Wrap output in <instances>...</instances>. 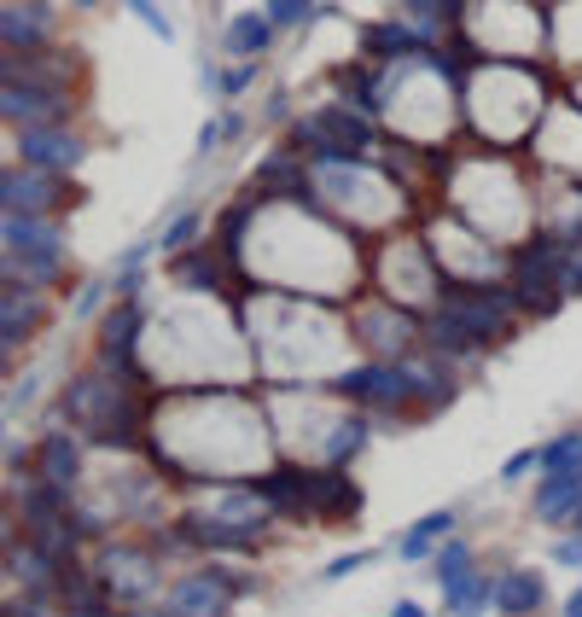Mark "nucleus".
I'll use <instances>...</instances> for the list:
<instances>
[{
    "mask_svg": "<svg viewBox=\"0 0 582 617\" xmlns=\"http://www.w3.org/2000/svg\"><path fill=\"white\" fill-rule=\"evenodd\" d=\"M530 467H542V449H524V455H512L507 467H501V477H507V484H512V477H524Z\"/></svg>",
    "mask_w": 582,
    "mask_h": 617,
    "instance_id": "obj_28",
    "label": "nucleus"
},
{
    "mask_svg": "<svg viewBox=\"0 0 582 617\" xmlns=\"http://www.w3.org/2000/svg\"><path fill=\"white\" fill-rule=\"evenodd\" d=\"M216 123H221V141H228V146H233V141H245V117H239V111H221Z\"/></svg>",
    "mask_w": 582,
    "mask_h": 617,
    "instance_id": "obj_30",
    "label": "nucleus"
},
{
    "mask_svg": "<svg viewBox=\"0 0 582 617\" xmlns=\"http://www.w3.org/2000/svg\"><path fill=\"white\" fill-rule=\"evenodd\" d=\"M582 512V472H547V484L536 489V519L559 524Z\"/></svg>",
    "mask_w": 582,
    "mask_h": 617,
    "instance_id": "obj_17",
    "label": "nucleus"
},
{
    "mask_svg": "<svg viewBox=\"0 0 582 617\" xmlns=\"http://www.w3.org/2000/svg\"><path fill=\"white\" fill-rule=\"evenodd\" d=\"M175 606H181L186 617H228L233 582L221 577V571H193V577L175 582Z\"/></svg>",
    "mask_w": 582,
    "mask_h": 617,
    "instance_id": "obj_13",
    "label": "nucleus"
},
{
    "mask_svg": "<svg viewBox=\"0 0 582 617\" xmlns=\"http://www.w3.org/2000/svg\"><path fill=\"white\" fill-rule=\"evenodd\" d=\"M390 617H432V612H425V606H414V600H402V606L390 612Z\"/></svg>",
    "mask_w": 582,
    "mask_h": 617,
    "instance_id": "obj_33",
    "label": "nucleus"
},
{
    "mask_svg": "<svg viewBox=\"0 0 582 617\" xmlns=\"http://www.w3.org/2000/svg\"><path fill=\"white\" fill-rule=\"evenodd\" d=\"M362 507V489L350 484L344 472H310V512H327V519H350Z\"/></svg>",
    "mask_w": 582,
    "mask_h": 617,
    "instance_id": "obj_16",
    "label": "nucleus"
},
{
    "mask_svg": "<svg viewBox=\"0 0 582 617\" xmlns=\"http://www.w3.org/2000/svg\"><path fill=\"white\" fill-rule=\"evenodd\" d=\"M36 467H41L47 484H59L64 495H71V489L82 484V443H76L71 432H47V437L36 443Z\"/></svg>",
    "mask_w": 582,
    "mask_h": 617,
    "instance_id": "obj_14",
    "label": "nucleus"
},
{
    "mask_svg": "<svg viewBox=\"0 0 582 617\" xmlns=\"http://www.w3.org/2000/svg\"><path fill=\"white\" fill-rule=\"evenodd\" d=\"M76 94H53V88H24V82H7L0 88V117L12 129H36V123H71Z\"/></svg>",
    "mask_w": 582,
    "mask_h": 617,
    "instance_id": "obj_9",
    "label": "nucleus"
},
{
    "mask_svg": "<svg viewBox=\"0 0 582 617\" xmlns=\"http://www.w3.org/2000/svg\"><path fill=\"white\" fill-rule=\"evenodd\" d=\"M268 123H291V94L286 88L268 94Z\"/></svg>",
    "mask_w": 582,
    "mask_h": 617,
    "instance_id": "obj_29",
    "label": "nucleus"
},
{
    "mask_svg": "<svg viewBox=\"0 0 582 617\" xmlns=\"http://www.w3.org/2000/svg\"><path fill=\"white\" fill-rule=\"evenodd\" d=\"M59 36V19L47 0H7L0 7V47L7 53H41V47H53Z\"/></svg>",
    "mask_w": 582,
    "mask_h": 617,
    "instance_id": "obj_7",
    "label": "nucleus"
},
{
    "mask_svg": "<svg viewBox=\"0 0 582 617\" xmlns=\"http://www.w3.org/2000/svg\"><path fill=\"white\" fill-rule=\"evenodd\" d=\"M71 7H76V12H99L106 0H71Z\"/></svg>",
    "mask_w": 582,
    "mask_h": 617,
    "instance_id": "obj_35",
    "label": "nucleus"
},
{
    "mask_svg": "<svg viewBox=\"0 0 582 617\" xmlns=\"http://www.w3.org/2000/svg\"><path fill=\"white\" fill-rule=\"evenodd\" d=\"M274 36H280V29H274L268 12H233V19L221 24V53L228 59H263L274 47Z\"/></svg>",
    "mask_w": 582,
    "mask_h": 617,
    "instance_id": "obj_15",
    "label": "nucleus"
},
{
    "mask_svg": "<svg viewBox=\"0 0 582 617\" xmlns=\"http://www.w3.org/2000/svg\"><path fill=\"white\" fill-rule=\"evenodd\" d=\"M437 582H442V600H454V594L472 582V547H466V542H449V547L437 554Z\"/></svg>",
    "mask_w": 582,
    "mask_h": 617,
    "instance_id": "obj_20",
    "label": "nucleus"
},
{
    "mask_svg": "<svg viewBox=\"0 0 582 617\" xmlns=\"http://www.w3.org/2000/svg\"><path fill=\"white\" fill-rule=\"evenodd\" d=\"M256 76H263V71H256V59H233L228 71H216V94H221V99H228V106H233V99L245 94Z\"/></svg>",
    "mask_w": 582,
    "mask_h": 617,
    "instance_id": "obj_25",
    "label": "nucleus"
},
{
    "mask_svg": "<svg viewBox=\"0 0 582 617\" xmlns=\"http://www.w3.org/2000/svg\"><path fill=\"white\" fill-rule=\"evenodd\" d=\"M134 617H186V612L175 606V612H134Z\"/></svg>",
    "mask_w": 582,
    "mask_h": 617,
    "instance_id": "obj_36",
    "label": "nucleus"
},
{
    "mask_svg": "<svg viewBox=\"0 0 582 617\" xmlns=\"http://www.w3.org/2000/svg\"><path fill=\"white\" fill-rule=\"evenodd\" d=\"M111 291H117L111 280H94V286H82V298H76V308H71V315H76V320H88L94 308H106V298H111Z\"/></svg>",
    "mask_w": 582,
    "mask_h": 617,
    "instance_id": "obj_27",
    "label": "nucleus"
},
{
    "mask_svg": "<svg viewBox=\"0 0 582 617\" xmlns=\"http://www.w3.org/2000/svg\"><path fill=\"white\" fill-rule=\"evenodd\" d=\"M36 327H47V291H41V286L7 280V286H0V344H7V350H24Z\"/></svg>",
    "mask_w": 582,
    "mask_h": 617,
    "instance_id": "obj_10",
    "label": "nucleus"
},
{
    "mask_svg": "<svg viewBox=\"0 0 582 617\" xmlns=\"http://www.w3.org/2000/svg\"><path fill=\"white\" fill-rule=\"evenodd\" d=\"M221 268H233L228 263V251H204V245H186L169 256V280H175L186 298H216L221 291Z\"/></svg>",
    "mask_w": 582,
    "mask_h": 617,
    "instance_id": "obj_12",
    "label": "nucleus"
},
{
    "mask_svg": "<svg viewBox=\"0 0 582 617\" xmlns=\"http://www.w3.org/2000/svg\"><path fill=\"white\" fill-rule=\"evenodd\" d=\"M437 308L466 327V338L477 350H495L512 327H519V298L507 291V280L501 286H477V280L460 286V280H449V286H442V298H437Z\"/></svg>",
    "mask_w": 582,
    "mask_h": 617,
    "instance_id": "obj_3",
    "label": "nucleus"
},
{
    "mask_svg": "<svg viewBox=\"0 0 582 617\" xmlns=\"http://www.w3.org/2000/svg\"><path fill=\"white\" fill-rule=\"evenodd\" d=\"M577 530H582V512H577Z\"/></svg>",
    "mask_w": 582,
    "mask_h": 617,
    "instance_id": "obj_37",
    "label": "nucleus"
},
{
    "mask_svg": "<svg viewBox=\"0 0 582 617\" xmlns=\"http://www.w3.org/2000/svg\"><path fill=\"white\" fill-rule=\"evenodd\" d=\"M542 600H547L542 571H507V577H501V589H495V606H501L507 617H536V612H542Z\"/></svg>",
    "mask_w": 582,
    "mask_h": 617,
    "instance_id": "obj_18",
    "label": "nucleus"
},
{
    "mask_svg": "<svg viewBox=\"0 0 582 617\" xmlns=\"http://www.w3.org/2000/svg\"><path fill=\"white\" fill-rule=\"evenodd\" d=\"M542 472H582V432H565L542 449Z\"/></svg>",
    "mask_w": 582,
    "mask_h": 617,
    "instance_id": "obj_24",
    "label": "nucleus"
},
{
    "mask_svg": "<svg viewBox=\"0 0 582 617\" xmlns=\"http://www.w3.org/2000/svg\"><path fill=\"white\" fill-rule=\"evenodd\" d=\"M71 193H76L71 176H53V169L12 158L7 176H0V216H53V210H64Z\"/></svg>",
    "mask_w": 582,
    "mask_h": 617,
    "instance_id": "obj_4",
    "label": "nucleus"
},
{
    "mask_svg": "<svg viewBox=\"0 0 582 617\" xmlns=\"http://www.w3.org/2000/svg\"><path fill=\"white\" fill-rule=\"evenodd\" d=\"M64 274V228L53 216H0V280L53 286Z\"/></svg>",
    "mask_w": 582,
    "mask_h": 617,
    "instance_id": "obj_1",
    "label": "nucleus"
},
{
    "mask_svg": "<svg viewBox=\"0 0 582 617\" xmlns=\"http://www.w3.org/2000/svg\"><path fill=\"white\" fill-rule=\"evenodd\" d=\"M141 332H146L141 298H123L117 308H106V320H99V362H106L111 373H123L129 385L141 379Z\"/></svg>",
    "mask_w": 582,
    "mask_h": 617,
    "instance_id": "obj_6",
    "label": "nucleus"
},
{
    "mask_svg": "<svg viewBox=\"0 0 582 617\" xmlns=\"http://www.w3.org/2000/svg\"><path fill=\"white\" fill-rule=\"evenodd\" d=\"M554 559H559V565H582V536L559 542V547H554Z\"/></svg>",
    "mask_w": 582,
    "mask_h": 617,
    "instance_id": "obj_32",
    "label": "nucleus"
},
{
    "mask_svg": "<svg viewBox=\"0 0 582 617\" xmlns=\"http://www.w3.org/2000/svg\"><path fill=\"white\" fill-rule=\"evenodd\" d=\"M454 530V512H432V519H420L414 530L402 536V559H432L437 554V542Z\"/></svg>",
    "mask_w": 582,
    "mask_h": 617,
    "instance_id": "obj_19",
    "label": "nucleus"
},
{
    "mask_svg": "<svg viewBox=\"0 0 582 617\" xmlns=\"http://www.w3.org/2000/svg\"><path fill=\"white\" fill-rule=\"evenodd\" d=\"M12 158L53 169V176H76L82 158H88V141L71 123H36V129H12Z\"/></svg>",
    "mask_w": 582,
    "mask_h": 617,
    "instance_id": "obj_5",
    "label": "nucleus"
},
{
    "mask_svg": "<svg viewBox=\"0 0 582 617\" xmlns=\"http://www.w3.org/2000/svg\"><path fill=\"white\" fill-rule=\"evenodd\" d=\"M263 12L274 19V29H310L320 19V0H263Z\"/></svg>",
    "mask_w": 582,
    "mask_h": 617,
    "instance_id": "obj_22",
    "label": "nucleus"
},
{
    "mask_svg": "<svg viewBox=\"0 0 582 617\" xmlns=\"http://www.w3.org/2000/svg\"><path fill=\"white\" fill-rule=\"evenodd\" d=\"M367 559H373V554H344V559H332V565H327V582H338V577H350L355 565H367Z\"/></svg>",
    "mask_w": 582,
    "mask_h": 617,
    "instance_id": "obj_31",
    "label": "nucleus"
},
{
    "mask_svg": "<svg viewBox=\"0 0 582 617\" xmlns=\"http://www.w3.org/2000/svg\"><path fill=\"white\" fill-rule=\"evenodd\" d=\"M0 76L7 82H24V88H53V94H76V76L82 64L59 47H41V53H7L0 59Z\"/></svg>",
    "mask_w": 582,
    "mask_h": 617,
    "instance_id": "obj_8",
    "label": "nucleus"
},
{
    "mask_svg": "<svg viewBox=\"0 0 582 617\" xmlns=\"http://www.w3.org/2000/svg\"><path fill=\"white\" fill-rule=\"evenodd\" d=\"M362 47H367V59L373 64H408V59H420V53H432V36H425V29L408 19H379V24H367L362 29Z\"/></svg>",
    "mask_w": 582,
    "mask_h": 617,
    "instance_id": "obj_11",
    "label": "nucleus"
},
{
    "mask_svg": "<svg viewBox=\"0 0 582 617\" xmlns=\"http://www.w3.org/2000/svg\"><path fill=\"white\" fill-rule=\"evenodd\" d=\"M198 233H204V204H186V210H181L175 221H169L163 233H158V251H169V256H175V251H186V245H193Z\"/></svg>",
    "mask_w": 582,
    "mask_h": 617,
    "instance_id": "obj_21",
    "label": "nucleus"
},
{
    "mask_svg": "<svg viewBox=\"0 0 582 617\" xmlns=\"http://www.w3.org/2000/svg\"><path fill=\"white\" fill-rule=\"evenodd\" d=\"M495 589H501V577H477V571H472V582L449 600V612H454V617H477V612L495 600Z\"/></svg>",
    "mask_w": 582,
    "mask_h": 617,
    "instance_id": "obj_23",
    "label": "nucleus"
},
{
    "mask_svg": "<svg viewBox=\"0 0 582 617\" xmlns=\"http://www.w3.org/2000/svg\"><path fill=\"white\" fill-rule=\"evenodd\" d=\"M123 7H129L134 19H141V24H146L151 36H158V41H175V24L163 19V7H158V0H123Z\"/></svg>",
    "mask_w": 582,
    "mask_h": 617,
    "instance_id": "obj_26",
    "label": "nucleus"
},
{
    "mask_svg": "<svg viewBox=\"0 0 582 617\" xmlns=\"http://www.w3.org/2000/svg\"><path fill=\"white\" fill-rule=\"evenodd\" d=\"M565 617H582V589H577L571 600H565Z\"/></svg>",
    "mask_w": 582,
    "mask_h": 617,
    "instance_id": "obj_34",
    "label": "nucleus"
},
{
    "mask_svg": "<svg viewBox=\"0 0 582 617\" xmlns=\"http://www.w3.org/2000/svg\"><path fill=\"white\" fill-rule=\"evenodd\" d=\"M507 291L519 298L524 315H554V308L571 298V291H565V239L542 233V239L512 245L507 251Z\"/></svg>",
    "mask_w": 582,
    "mask_h": 617,
    "instance_id": "obj_2",
    "label": "nucleus"
}]
</instances>
